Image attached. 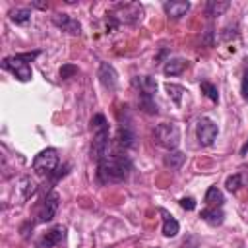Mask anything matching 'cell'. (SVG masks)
<instances>
[{
  "instance_id": "cell-18",
  "label": "cell",
  "mask_w": 248,
  "mask_h": 248,
  "mask_svg": "<svg viewBox=\"0 0 248 248\" xmlns=\"http://www.w3.org/2000/svg\"><path fill=\"white\" fill-rule=\"evenodd\" d=\"M163 215H165V219H163V234H165L167 238L176 236V234H178V231H180L178 221H176L174 217H170L169 213H165V211H163Z\"/></svg>"
},
{
  "instance_id": "cell-19",
  "label": "cell",
  "mask_w": 248,
  "mask_h": 248,
  "mask_svg": "<svg viewBox=\"0 0 248 248\" xmlns=\"http://www.w3.org/2000/svg\"><path fill=\"white\" fill-rule=\"evenodd\" d=\"M229 2L227 0H223V2H219V0H209L207 2V6H205V12H207V16H211V17H217V16H223L227 10H229Z\"/></svg>"
},
{
  "instance_id": "cell-12",
  "label": "cell",
  "mask_w": 248,
  "mask_h": 248,
  "mask_svg": "<svg viewBox=\"0 0 248 248\" xmlns=\"http://www.w3.org/2000/svg\"><path fill=\"white\" fill-rule=\"evenodd\" d=\"M136 85L140 87V95L153 97L157 93V81L151 76H140V78H136Z\"/></svg>"
},
{
  "instance_id": "cell-10",
  "label": "cell",
  "mask_w": 248,
  "mask_h": 248,
  "mask_svg": "<svg viewBox=\"0 0 248 248\" xmlns=\"http://www.w3.org/2000/svg\"><path fill=\"white\" fill-rule=\"evenodd\" d=\"M99 81L105 89H114L116 83H118V76H116V70L108 64V62H101L99 66Z\"/></svg>"
},
{
  "instance_id": "cell-13",
  "label": "cell",
  "mask_w": 248,
  "mask_h": 248,
  "mask_svg": "<svg viewBox=\"0 0 248 248\" xmlns=\"http://www.w3.org/2000/svg\"><path fill=\"white\" fill-rule=\"evenodd\" d=\"M200 217H202L207 225H211V227H217V225H221V223L225 221V213L221 211V207H205Z\"/></svg>"
},
{
  "instance_id": "cell-4",
  "label": "cell",
  "mask_w": 248,
  "mask_h": 248,
  "mask_svg": "<svg viewBox=\"0 0 248 248\" xmlns=\"http://www.w3.org/2000/svg\"><path fill=\"white\" fill-rule=\"evenodd\" d=\"M153 136H155V141L169 151H174L180 143V128L174 122H161L155 128Z\"/></svg>"
},
{
  "instance_id": "cell-17",
  "label": "cell",
  "mask_w": 248,
  "mask_h": 248,
  "mask_svg": "<svg viewBox=\"0 0 248 248\" xmlns=\"http://www.w3.org/2000/svg\"><path fill=\"white\" fill-rule=\"evenodd\" d=\"M205 203H207V207H221V205L225 203L223 192H221L217 186H211V188L205 192Z\"/></svg>"
},
{
  "instance_id": "cell-30",
  "label": "cell",
  "mask_w": 248,
  "mask_h": 248,
  "mask_svg": "<svg viewBox=\"0 0 248 248\" xmlns=\"http://www.w3.org/2000/svg\"><path fill=\"white\" fill-rule=\"evenodd\" d=\"M246 151H248V140H246V143H244V145L240 147V155H244Z\"/></svg>"
},
{
  "instance_id": "cell-6",
  "label": "cell",
  "mask_w": 248,
  "mask_h": 248,
  "mask_svg": "<svg viewBox=\"0 0 248 248\" xmlns=\"http://www.w3.org/2000/svg\"><path fill=\"white\" fill-rule=\"evenodd\" d=\"M58 205H60V196L56 192H50L46 194L41 203H39V209H37V223H48L52 221V217L56 215L58 211Z\"/></svg>"
},
{
  "instance_id": "cell-26",
  "label": "cell",
  "mask_w": 248,
  "mask_h": 248,
  "mask_svg": "<svg viewBox=\"0 0 248 248\" xmlns=\"http://www.w3.org/2000/svg\"><path fill=\"white\" fill-rule=\"evenodd\" d=\"M225 186H227V190L229 192H236L240 186H242V174H232V176H229L227 180H225Z\"/></svg>"
},
{
  "instance_id": "cell-16",
  "label": "cell",
  "mask_w": 248,
  "mask_h": 248,
  "mask_svg": "<svg viewBox=\"0 0 248 248\" xmlns=\"http://www.w3.org/2000/svg\"><path fill=\"white\" fill-rule=\"evenodd\" d=\"M184 161H186V155H184L182 151H169V153L165 155V159H163L165 167L170 169V170H178Z\"/></svg>"
},
{
  "instance_id": "cell-23",
  "label": "cell",
  "mask_w": 248,
  "mask_h": 248,
  "mask_svg": "<svg viewBox=\"0 0 248 248\" xmlns=\"http://www.w3.org/2000/svg\"><path fill=\"white\" fill-rule=\"evenodd\" d=\"M29 17H31V10H27V8H16L10 12V19L14 23H27Z\"/></svg>"
},
{
  "instance_id": "cell-29",
  "label": "cell",
  "mask_w": 248,
  "mask_h": 248,
  "mask_svg": "<svg viewBox=\"0 0 248 248\" xmlns=\"http://www.w3.org/2000/svg\"><path fill=\"white\" fill-rule=\"evenodd\" d=\"M180 205H182L184 209L192 211V209L196 207V202H194V198H182V200H180Z\"/></svg>"
},
{
  "instance_id": "cell-8",
  "label": "cell",
  "mask_w": 248,
  "mask_h": 248,
  "mask_svg": "<svg viewBox=\"0 0 248 248\" xmlns=\"http://www.w3.org/2000/svg\"><path fill=\"white\" fill-rule=\"evenodd\" d=\"M64 234H66V229H64L62 225H54V227L48 229L35 244H37V248H52V246H56L58 242H62Z\"/></svg>"
},
{
  "instance_id": "cell-14",
  "label": "cell",
  "mask_w": 248,
  "mask_h": 248,
  "mask_svg": "<svg viewBox=\"0 0 248 248\" xmlns=\"http://www.w3.org/2000/svg\"><path fill=\"white\" fill-rule=\"evenodd\" d=\"M116 140H118V145H122L124 149H132V147H136V134L132 132L130 126H120Z\"/></svg>"
},
{
  "instance_id": "cell-7",
  "label": "cell",
  "mask_w": 248,
  "mask_h": 248,
  "mask_svg": "<svg viewBox=\"0 0 248 248\" xmlns=\"http://www.w3.org/2000/svg\"><path fill=\"white\" fill-rule=\"evenodd\" d=\"M196 138L200 145L209 147L217 138V124L209 118H200L196 124Z\"/></svg>"
},
{
  "instance_id": "cell-28",
  "label": "cell",
  "mask_w": 248,
  "mask_h": 248,
  "mask_svg": "<svg viewBox=\"0 0 248 248\" xmlns=\"http://www.w3.org/2000/svg\"><path fill=\"white\" fill-rule=\"evenodd\" d=\"M240 93H242V99L248 101V68H246L244 74H242V87H240Z\"/></svg>"
},
{
  "instance_id": "cell-31",
  "label": "cell",
  "mask_w": 248,
  "mask_h": 248,
  "mask_svg": "<svg viewBox=\"0 0 248 248\" xmlns=\"http://www.w3.org/2000/svg\"><path fill=\"white\" fill-rule=\"evenodd\" d=\"M33 6H35V8H46L45 2H33Z\"/></svg>"
},
{
  "instance_id": "cell-9",
  "label": "cell",
  "mask_w": 248,
  "mask_h": 248,
  "mask_svg": "<svg viewBox=\"0 0 248 248\" xmlns=\"http://www.w3.org/2000/svg\"><path fill=\"white\" fill-rule=\"evenodd\" d=\"M52 23H54L56 27H60L62 31H68L70 35H79V33H81L79 21H76V19L70 17L68 14H54V16H52Z\"/></svg>"
},
{
  "instance_id": "cell-5",
  "label": "cell",
  "mask_w": 248,
  "mask_h": 248,
  "mask_svg": "<svg viewBox=\"0 0 248 248\" xmlns=\"http://www.w3.org/2000/svg\"><path fill=\"white\" fill-rule=\"evenodd\" d=\"M58 167V151L54 147H46L43 151H39L33 159V170L37 174H52Z\"/></svg>"
},
{
  "instance_id": "cell-22",
  "label": "cell",
  "mask_w": 248,
  "mask_h": 248,
  "mask_svg": "<svg viewBox=\"0 0 248 248\" xmlns=\"http://www.w3.org/2000/svg\"><path fill=\"white\" fill-rule=\"evenodd\" d=\"M91 130H93V134L108 132V122H107L105 114H95V116L91 118Z\"/></svg>"
},
{
  "instance_id": "cell-15",
  "label": "cell",
  "mask_w": 248,
  "mask_h": 248,
  "mask_svg": "<svg viewBox=\"0 0 248 248\" xmlns=\"http://www.w3.org/2000/svg\"><path fill=\"white\" fill-rule=\"evenodd\" d=\"M186 66H188V62L184 58H169L167 64L163 66V72H165V76H178L186 70Z\"/></svg>"
},
{
  "instance_id": "cell-24",
  "label": "cell",
  "mask_w": 248,
  "mask_h": 248,
  "mask_svg": "<svg viewBox=\"0 0 248 248\" xmlns=\"http://www.w3.org/2000/svg\"><path fill=\"white\" fill-rule=\"evenodd\" d=\"M200 87H202V93H205L207 99H211L213 103L219 101V93H217V87H215L213 83H209V81H202Z\"/></svg>"
},
{
  "instance_id": "cell-20",
  "label": "cell",
  "mask_w": 248,
  "mask_h": 248,
  "mask_svg": "<svg viewBox=\"0 0 248 248\" xmlns=\"http://www.w3.org/2000/svg\"><path fill=\"white\" fill-rule=\"evenodd\" d=\"M19 192H21V198H23V200L31 198V196L37 192V182H35L31 176H23V178L19 180Z\"/></svg>"
},
{
  "instance_id": "cell-25",
  "label": "cell",
  "mask_w": 248,
  "mask_h": 248,
  "mask_svg": "<svg viewBox=\"0 0 248 248\" xmlns=\"http://www.w3.org/2000/svg\"><path fill=\"white\" fill-rule=\"evenodd\" d=\"M140 107H141L145 112H149V114H155V112H157V107H155V103H153V97L140 95Z\"/></svg>"
},
{
  "instance_id": "cell-1",
  "label": "cell",
  "mask_w": 248,
  "mask_h": 248,
  "mask_svg": "<svg viewBox=\"0 0 248 248\" xmlns=\"http://www.w3.org/2000/svg\"><path fill=\"white\" fill-rule=\"evenodd\" d=\"M132 161L124 153H108L97 161V180L99 184H114L128 178Z\"/></svg>"
},
{
  "instance_id": "cell-21",
  "label": "cell",
  "mask_w": 248,
  "mask_h": 248,
  "mask_svg": "<svg viewBox=\"0 0 248 248\" xmlns=\"http://www.w3.org/2000/svg\"><path fill=\"white\" fill-rule=\"evenodd\" d=\"M165 89H167L169 97L174 101V105H176V107H180V105H182L184 87H182V85H176V83H167V85H165Z\"/></svg>"
},
{
  "instance_id": "cell-27",
  "label": "cell",
  "mask_w": 248,
  "mask_h": 248,
  "mask_svg": "<svg viewBox=\"0 0 248 248\" xmlns=\"http://www.w3.org/2000/svg\"><path fill=\"white\" fill-rule=\"evenodd\" d=\"M76 74H78V66H74V64H64L60 68V78L62 79H68V78H72Z\"/></svg>"
},
{
  "instance_id": "cell-2",
  "label": "cell",
  "mask_w": 248,
  "mask_h": 248,
  "mask_svg": "<svg viewBox=\"0 0 248 248\" xmlns=\"http://www.w3.org/2000/svg\"><path fill=\"white\" fill-rule=\"evenodd\" d=\"M107 16H108V21H112V25H118V23L136 25L143 17V8L138 2H118L110 8Z\"/></svg>"
},
{
  "instance_id": "cell-11",
  "label": "cell",
  "mask_w": 248,
  "mask_h": 248,
  "mask_svg": "<svg viewBox=\"0 0 248 248\" xmlns=\"http://www.w3.org/2000/svg\"><path fill=\"white\" fill-rule=\"evenodd\" d=\"M163 10L169 17L172 19H178L182 16H186V12L190 10V2H184V0H178V2H165L163 4Z\"/></svg>"
},
{
  "instance_id": "cell-3",
  "label": "cell",
  "mask_w": 248,
  "mask_h": 248,
  "mask_svg": "<svg viewBox=\"0 0 248 248\" xmlns=\"http://www.w3.org/2000/svg\"><path fill=\"white\" fill-rule=\"evenodd\" d=\"M39 56V50H33V52H25V54H14V56H6L2 60V68L12 72L19 81H29L33 72H31V66L29 62L33 58Z\"/></svg>"
}]
</instances>
